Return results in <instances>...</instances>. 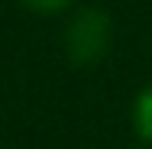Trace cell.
<instances>
[{
  "label": "cell",
  "mask_w": 152,
  "mask_h": 149,
  "mask_svg": "<svg viewBox=\"0 0 152 149\" xmlns=\"http://www.w3.org/2000/svg\"><path fill=\"white\" fill-rule=\"evenodd\" d=\"M110 42H113L110 16L97 7L78 10L65 26V52L75 65H97L110 52Z\"/></svg>",
  "instance_id": "cell-1"
},
{
  "label": "cell",
  "mask_w": 152,
  "mask_h": 149,
  "mask_svg": "<svg viewBox=\"0 0 152 149\" xmlns=\"http://www.w3.org/2000/svg\"><path fill=\"white\" fill-rule=\"evenodd\" d=\"M23 7H29L36 13H61V10H68V7H75L78 0H20Z\"/></svg>",
  "instance_id": "cell-3"
},
{
  "label": "cell",
  "mask_w": 152,
  "mask_h": 149,
  "mask_svg": "<svg viewBox=\"0 0 152 149\" xmlns=\"http://www.w3.org/2000/svg\"><path fill=\"white\" fill-rule=\"evenodd\" d=\"M133 126L146 143H152V84L139 91V97L133 104Z\"/></svg>",
  "instance_id": "cell-2"
}]
</instances>
